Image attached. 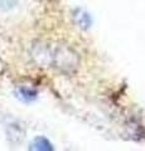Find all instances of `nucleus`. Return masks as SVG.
<instances>
[{
    "mask_svg": "<svg viewBox=\"0 0 145 151\" xmlns=\"http://www.w3.org/2000/svg\"><path fill=\"white\" fill-rule=\"evenodd\" d=\"M33 57L39 64L66 74L74 73L79 64L78 54L64 44H38L34 47Z\"/></svg>",
    "mask_w": 145,
    "mask_h": 151,
    "instance_id": "nucleus-1",
    "label": "nucleus"
},
{
    "mask_svg": "<svg viewBox=\"0 0 145 151\" xmlns=\"http://www.w3.org/2000/svg\"><path fill=\"white\" fill-rule=\"evenodd\" d=\"M73 19H74V23L77 24V27L83 30L90 29L92 25V18L90 15V13H87L86 10H83V9H76L73 13Z\"/></svg>",
    "mask_w": 145,
    "mask_h": 151,
    "instance_id": "nucleus-2",
    "label": "nucleus"
},
{
    "mask_svg": "<svg viewBox=\"0 0 145 151\" xmlns=\"http://www.w3.org/2000/svg\"><path fill=\"white\" fill-rule=\"evenodd\" d=\"M37 96H38V92L34 88H30V87H19L17 91V97L19 100H22L23 102L34 101Z\"/></svg>",
    "mask_w": 145,
    "mask_h": 151,
    "instance_id": "nucleus-3",
    "label": "nucleus"
},
{
    "mask_svg": "<svg viewBox=\"0 0 145 151\" xmlns=\"http://www.w3.org/2000/svg\"><path fill=\"white\" fill-rule=\"evenodd\" d=\"M30 150H38V151H52L53 145L49 142V140H47L43 136H38L35 137L30 144Z\"/></svg>",
    "mask_w": 145,
    "mask_h": 151,
    "instance_id": "nucleus-4",
    "label": "nucleus"
},
{
    "mask_svg": "<svg viewBox=\"0 0 145 151\" xmlns=\"http://www.w3.org/2000/svg\"><path fill=\"white\" fill-rule=\"evenodd\" d=\"M4 69H5V65H4V62L1 59H0V74L4 72Z\"/></svg>",
    "mask_w": 145,
    "mask_h": 151,
    "instance_id": "nucleus-5",
    "label": "nucleus"
}]
</instances>
